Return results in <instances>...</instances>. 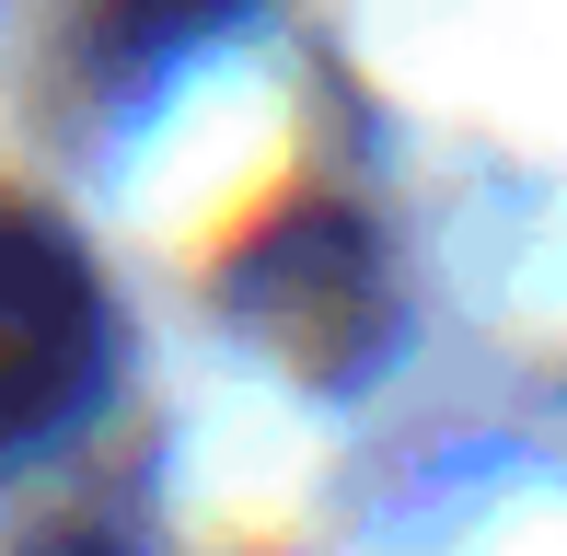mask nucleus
Returning a JSON list of instances; mask_svg holds the SVG:
<instances>
[{"instance_id": "f257e3e1", "label": "nucleus", "mask_w": 567, "mask_h": 556, "mask_svg": "<svg viewBox=\"0 0 567 556\" xmlns=\"http://www.w3.org/2000/svg\"><path fill=\"white\" fill-rule=\"evenodd\" d=\"M105 371V313H93V278L70 267L59 233L0 209V452L59 429Z\"/></svg>"}, {"instance_id": "f03ea898", "label": "nucleus", "mask_w": 567, "mask_h": 556, "mask_svg": "<svg viewBox=\"0 0 567 556\" xmlns=\"http://www.w3.org/2000/svg\"><path fill=\"white\" fill-rule=\"evenodd\" d=\"M70 556H105V545H70Z\"/></svg>"}]
</instances>
